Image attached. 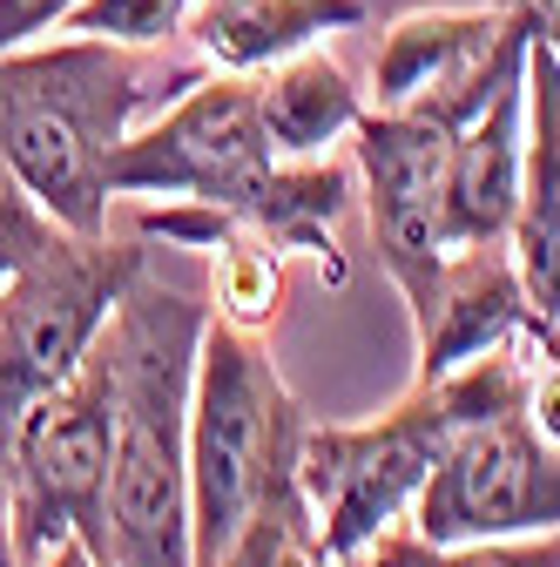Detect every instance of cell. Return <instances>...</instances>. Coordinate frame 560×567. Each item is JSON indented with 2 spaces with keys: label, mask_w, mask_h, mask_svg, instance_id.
Masks as SVG:
<instances>
[{
  "label": "cell",
  "mask_w": 560,
  "mask_h": 567,
  "mask_svg": "<svg viewBox=\"0 0 560 567\" xmlns=\"http://www.w3.org/2000/svg\"><path fill=\"white\" fill-rule=\"evenodd\" d=\"M527 338H533V351H540V365H553V372H560V318H533V324H527Z\"/></svg>",
  "instance_id": "23"
},
{
  "label": "cell",
  "mask_w": 560,
  "mask_h": 567,
  "mask_svg": "<svg viewBox=\"0 0 560 567\" xmlns=\"http://www.w3.org/2000/svg\"><path fill=\"white\" fill-rule=\"evenodd\" d=\"M533 365H540L533 338L520 331L514 344L486 351L459 372L412 379V392L378 419H359V425L311 419L298 446V547L338 567L365 554L378 534L405 527L418 486L433 480L453 433H466L473 419L527 405Z\"/></svg>",
  "instance_id": "3"
},
{
  "label": "cell",
  "mask_w": 560,
  "mask_h": 567,
  "mask_svg": "<svg viewBox=\"0 0 560 567\" xmlns=\"http://www.w3.org/2000/svg\"><path fill=\"white\" fill-rule=\"evenodd\" d=\"M108 473H115V379L95 338L82 372L14 419V547L28 567H41L68 540H82L95 560L108 554Z\"/></svg>",
  "instance_id": "7"
},
{
  "label": "cell",
  "mask_w": 560,
  "mask_h": 567,
  "mask_svg": "<svg viewBox=\"0 0 560 567\" xmlns=\"http://www.w3.org/2000/svg\"><path fill=\"white\" fill-rule=\"evenodd\" d=\"M507 250L520 264L533 318H560V54L547 41L527 54V169Z\"/></svg>",
  "instance_id": "13"
},
{
  "label": "cell",
  "mask_w": 560,
  "mask_h": 567,
  "mask_svg": "<svg viewBox=\"0 0 560 567\" xmlns=\"http://www.w3.org/2000/svg\"><path fill=\"white\" fill-rule=\"evenodd\" d=\"M500 8H520L533 21V41H547L560 54V0H500Z\"/></svg>",
  "instance_id": "22"
},
{
  "label": "cell",
  "mask_w": 560,
  "mask_h": 567,
  "mask_svg": "<svg viewBox=\"0 0 560 567\" xmlns=\"http://www.w3.org/2000/svg\"><path fill=\"white\" fill-rule=\"evenodd\" d=\"M311 412L257 331L209 318L189 385V554L217 567L257 520L298 540V446Z\"/></svg>",
  "instance_id": "5"
},
{
  "label": "cell",
  "mask_w": 560,
  "mask_h": 567,
  "mask_svg": "<svg viewBox=\"0 0 560 567\" xmlns=\"http://www.w3.org/2000/svg\"><path fill=\"white\" fill-rule=\"evenodd\" d=\"M257 122L284 163H311V156H331L365 122V89L344 75L338 54L304 48L257 75Z\"/></svg>",
  "instance_id": "15"
},
{
  "label": "cell",
  "mask_w": 560,
  "mask_h": 567,
  "mask_svg": "<svg viewBox=\"0 0 560 567\" xmlns=\"http://www.w3.org/2000/svg\"><path fill=\"white\" fill-rule=\"evenodd\" d=\"M189 21V0H75L54 34H89L115 48H169Z\"/></svg>",
  "instance_id": "17"
},
{
  "label": "cell",
  "mask_w": 560,
  "mask_h": 567,
  "mask_svg": "<svg viewBox=\"0 0 560 567\" xmlns=\"http://www.w3.org/2000/svg\"><path fill=\"white\" fill-rule=\"evenodd\" d=\"M412 534H426L433 547L560 534V440L540 433L527 405L473 419L418 486Z\"/></svg>",
  "instance_id": "8"
},
{
  "label": "cell",
  "mask_w": 560,
  "mask_h": 567,
  "mask_svg": "<svg viewBox=\"0 0 560 567\" xmlns=\"http://www.w3.org/2000/svg\"><path fill=\"white\" fill-rule=\"evenodd\" d=\"M527 169V75L507 82L459 135L446 169V244H507Z\"/></svg>",
  "instance_id": "12"
},
{
  "label": "cell",
  "mask_w": 560,
  "mask_h": 567,
  "mask_svg": "<svg viewBox=\"0 0 560 567\" xmlns=\"http://www.w3.org/2000/svg\"><path fill=\"white\" fill-rule=\"evenodd\" d=\"M352 169L365 183L372 244L392 277V291L418 305V291L446 264V169H453V128L398 109H365L352 128Z\"/></svg>",
  "instance_id": "10"
},
{
  "label": "cell",
  "mask_w": 560,
  "mask_h": 567,
  "mask_svg": "<svg viewBox=\"0 0 560 567\" xmlns=\"http://www.w3.org/2000/svg\"><path fill=\"white\" fill-rule=\"evenodd\" d=\"M135 270H149L143 237L115 244L54 230L14 277H0V419L14 425L34 399L82 372Z\"/></svg>",
  "instance_id": "6"
},
{
  "label": "cell",
  "mask_w": 560,
  "mask_h": 567,
  "mask_svg": "<svg viewBox=\"0 0 560 567\" xmlns=\"http://www.w3.org/2000/svg\"><path fill=\"white\" fill-rule=\"evenodd\" d=\"M209 305L135 270L108 311L102 351L115 379L108 567H196L189 554V385Z\"/></svg>",
  "instance_id": "4"
},
{
  "label": "cell",
  "mask_w": 560,
  "mask_h": 567,
  "mask_svg": "<svg viewBox=\"0 0 560 567\" xmlns=\"http://www.w3.org/2000/svg\"><path fill=\"white\" fill-rule=\"evenodd\" d=\"M284 567H324V560H318V554H304V547L291 540V547H284Z\"/></svg>",
  "instance_id": "25"
},
{
  "label": "cell",
  "mask_w": 560,
  "mask_h": 567,
  "mask_svg": "<svg viewBox=\"0 0 560 567\" xmlns=\"http://www.w3.org/2000/svg\"><path fill=\"white\" fill-rule=\"evenodd\" d=\"M405 311H412V344H418V372L412 379L459 372V365L486 359V351L514 344L533 324L527 284H520V264H514L507 244L446 250V264L433 270V284Z\"/></svg>",
  "instance_id": "11"
},
{
  "label": "cell",
  "mask_w": 560,
  "mask_h": 567,
  "mask_svg": "<svg viewBox=\"0 0 560 567\" xmlns=\"http://www.w3.org/2000/svg\"><path fill=\"white\" fill-rule=\"evenodd\" d=\"M0 567H28L14 547V425L0 419Z\"/></svg>",
  "instance_id": "21"
},
{
  "label": "cell",
  "mask_w": 560,
  "mask_h": 567,
  "mask_svg": "<svg viewBox=\"0 0 560 567\" xmlns=\"http://www.w3.org/2000/svg\"><path fill=\"white\" fill-rule=\"evenodd\" d=\"M108 189L115 196H183V203L230 209L237 224H250L284 257H311L331 291L352 277L338 224H344V209H352L359 169L338 163V156H311V163L277 156L263 122H257V75L209 68V75H196L169 109L135 122L122 135L115 163H108Z\"/></svg>",
  "instance_id": "1"
},
{
  "label": "cell",
  "mask_w": 560,
  "mask_h": 567,
  "mask_svg": "<svg viewBox=\"0 0 560 567\" xmlns=\"http://www.w3.org/2000/svg\"><path fill=\"white\" fill-rule=\"evenodd\" d=\"M75 8V0H0V54L8 48H28L41 34H54V21Z\"/></svg>",
  "instance_id": "19"
},
{
  "label": "cell",
  "mask_w": 560,
  "mask_h": 567,
  "mask_svg": "<svg viewBox=\"0 0 560 567\" xmlns=\"http://www.w3.org/2000/svg\"><path fill=\"white\" fill-rule=\"evenodd\" d=\"M533 21L520 8H412L378 34L372 54V109L426 115L439 128H466L507 82L527 75Z\"/></svg>",
  "instance_id": "9"
},
{
  "label": "cell",
  "mask_w": 560,
  "mask_h": 567,
  "mask_svg": "<svg viewBox=\"0 0 560 567\" xmlns=\"http://www.w3.org/2000/svg\"><path fill=\"white\" fill-rule=\"evenodd\" d=\"M203 61H163V48H115L89 34L28 41L0 54V156L61 230L108 237V163L135 122L169 109Z\"/></svg>",
  "instance_id": "2"
},
{
  "label": "cell",
  "mask_w": 560,
  "mask_h": 567,
  "mask_svg": "<svg viewBox=\"0 0 560 567\" xmlns=\"http://www.w3.org/2000/svg\"><path fill=\"white\" fill-rule=\"evenodd\" d=\"M41 567H102V560H95V554H89L82 540H68V547H54V554H48Z\"/></svg>",
  "instance_id": "24"
},
{
  "label": "cell",
  "mask_w": 560,
  "mask_h": 567,
  "mask_svg": "<svg viewBox=\"0 0 560 567\" xmlns=\"http://www.w3.org/2000/svg\"><path fill=\"white\" fill-rule=\"evenodd\" d=\"M284 547H291V527L284 520H257L217 567H284Z\"/></svg>",
  "instance_id": "20"
},
{
  "label": "cell",
  "mask_w": 560,
  "mask_h": 567,
  "mask_svg": "<svg viewBox=\"0 0 560 567\" xmlns=\"http://www.w3.org/2000/svg\"><path fill=\"white\" fill-rule=\"evenodd\" d=\"M54 230H61V224L28 196V183L8 169V156H0V277H14Z\"/></svg>",
  "instance_id": "18"
},
{
  "label": "cell",
  "mask_w": 560,
  "mask_h": 567,
  "mask_svg": "<svg viewBox=\"0 0 560 567\" xmlns=\"http://www.w3.org/2000/svg\"><path fill=\"white\" fill-rule=\"evenodd\" d=\"M338 567H560V534H527V540H466V547H433L426 534L392 527L365 554Z\"/></svg>",
  "instance_id": "16"
},
{
  "label": "cell",
  "mask_w": 560,
  "mask_h": 567,
  "mask_svg": "<svg viewBox=\"0 0 560 567\" xmlns=\"http://www.w3.org/2000/svg\"><path fill=\"white\" fill-rule=\"evenodd\" d=\"M365 21V0H189L183 41L203 68L224 75H263L304 48H324V34H344Z\"/></svg>",
  "instance_id": "14"
}]
</instances>
